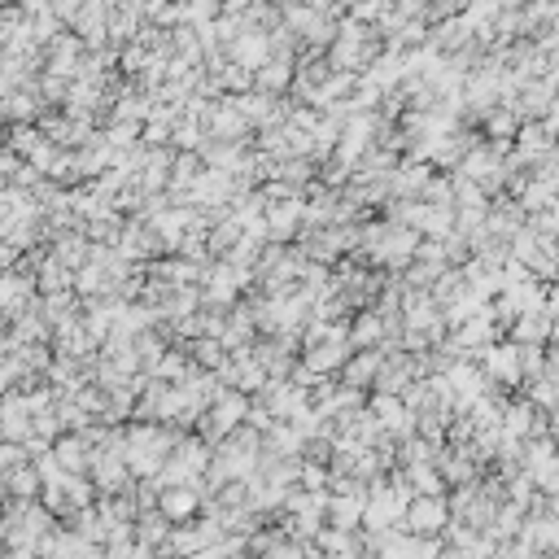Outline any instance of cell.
Instances as JSON below:
<instances>
[{
	"mask_svg": "<svg viewBox=\"0 0 559 559\" xmlns=\"http://www.w3.org/2000/svg\"><path fill=\"white\" fill-rule=\"evenodd\" d=\"M529 542L546 546V551H559V525H555V520H538V525L529 529Z\"/></svg>",
	"mask_w": 559,
	"mask_h": 559,
	"instance_id": "obj_1",
	"label": "cell"
}]
</instances>
